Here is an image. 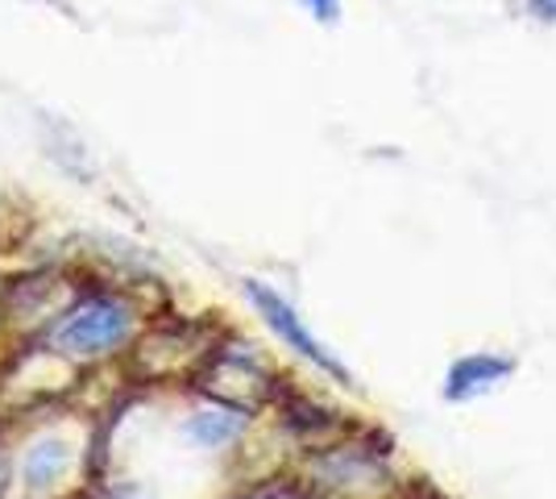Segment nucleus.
<instances>
[{"mask_svg": "<svg viewBox=\"0 0 556 499\" xmlns=\"http://www.w3.org/2000/svg\"><path fill=\"white\" fill-rule=\"evenodd\" d=\"M125 337H129V312L116 300H88V304H79L54 333V341L63 350L84 358L109 354Z\"/></svg>", "mask_w": 556, "mask_h": 499, "instance_id": "f257e3e1", "label": "nucleus"}, {"mask_svg": "<svg viewBox=\"0 0 556 499\" xmlns=\"http://www.w3.org/2000/svg\"><path fill=\"white\" fill-rule=\"evenodd\" d=\"M245 291H250V300L257 304V312L266 316V325H270V329H275L278 337H282V341H287V346L295 350V354L312 358L316 366H325L332 379L349 383V371H345V366H341L337 358L328 354V350L320 346V341H316V337H312V333L303 329V321L295 316V309H291V304H287L282 296H275V291H270L266 284H245Z\"/></svg>", "mask_w": 556, "mask_h": 499, "instance_id": "f03ea898", "label": "nucleus"}, {"mask_svg": "<svg viewBox=\"0 0 556 499\" xmlns=\"http://www.w3.org/2000/svg\"><path fill=\"white\" fill-rule=\"evenodd\" d=\"M507 375H510L507 358H490V354L462 358V362L448 371V387H444V396H448V400H473V396L490 391L494 383H503Z\"/></svg>", "mask_w": 556, "mask_h": 499, "instance_id": "7ed1b4c3", "label": "nucleus"}, {"mask_svg": "<svg viewBox=\"0 0 556 499\" xmlns=\"http://www.w3.org/2000/svg\"><path fill=\"white\" fill-rule=\"evenodd\" d=\"M63 471H67V446H63V441H38V446L29 450V458H25V478H29L34 491L59 483Z\"/></svg>", "mask_w": 556, "mask_h": 499, "instance_id": "20e7f679", "label": "nucleus"}, {"mask_svg": "<svg viewBox=\"0 0 556 499\" xmlns=\"http://www.w3.org/2000/svg\"><path fill=\"white\" fill-rule=\"evenodd\" d=\"M241 425H245V416H237V412H200V416L187 425V433H191L195 441H204V446H220V441L237 437Z\"/></svg>", "mask_w": 556, "mask_h": 499, "instance_id": "39448f33", "label": "nucleus"}, {"mask_svg": "<svg viewBox=\"0 0 556 499\" xmlns=\"http://www.w3.org/2000/svg\"><path fill=\"white\" fill-rule=\"evenodd\" d=\"M307 9H312V17H320V22H337V13H341V0H303Z\"/></svg>", "mask_w": 556, "mask_h": 499, "instance_id": "423d86ee", "label": "nucleus"}, {"mask_svg": "<svg viewBox=\"0 0 556 499\" xmlns=\"http://www.w3.org/2000/svg\"><path fill=\"white\" fill-rule=\"evenodd\" d=\"M528 9L540 22H556V0H528Z\"/></svg>", "mask_w": 556, "mask_h": 499, "instance_id": "0eeeda50", "label": "nucleus"}]
</instances>
